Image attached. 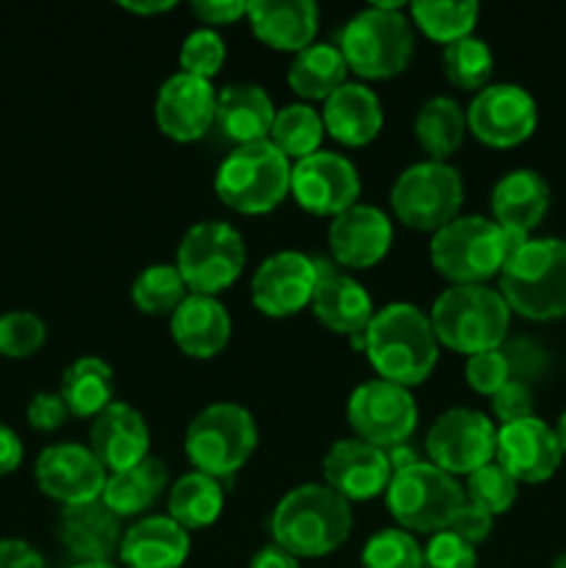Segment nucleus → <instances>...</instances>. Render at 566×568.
<instances>
[{
	"instance_id": "obj_1",
	"label": "nucleus",
	"mask_w": 566,
	"mask_h": 568,
	"mask_svg": "<svg viewBox=\"0 0 566 568\" xmlns=\"http://www.w3.org/2000/svg\"><path fill=\"white\" fill-rule=\"evenodd\" d=\"M364 355L381 381L403 388L422 386L438 364L431 316L411 303L383 305L364 331Z\"/></svg>"
},
{
	"instance_id": "obj_2",
	"label": "nucleus",
	"mask_w": 566,
	"mask_h": 568,
	"mask_svg": "<svg viewBox=\"0 0 566 568\" xmlns=\"http://www.w3.org/2000/svg\"><path fill=\"white\" fill-rule=\"evenodd\" d=\"M353 532V508L325 483L292 488L270 516L272 544L297 560L327 558Z\"/></svg>"
},
{
	"instance_id": "obj_3",
	"label": "nucleus",
	"mask_w": 566,
	"mask_h": 568,
	"mask_svg": "<svg viewBox=\"0 0 566 568\" xmlns=\"http://www.w3.org/2000/svg\"><path fill=\"white\" fill-rule=\"evenodd\" d=\"M497 281L511 314L530 322L560 320L566 316V242L530 236L511 253Z\"/></svg>"
},
{
	"instance_id": "obj_4",
	"label": "nucleus",
	"mask_w": 566,
	"mask_h": 568,
	"mask_svg": "<svg viewBox=\"0 0 566 568\" xmlns=\"http://www.w3.org/2000/svg\"><path fill=\"white\" fill-rule=\"evenodd\" d=\"M525 242L488 216L461 214L433 233L431 264L453 286H486V281L499 277L511 253Z\"/></svg>"
},
{
	"instance_id": "obj_5",
	"label": "nucleus",
	"mask_w": 566,
	"mask_h": 568,
	"mask_svg": "<svg viewBox=\"0 0 566 568\" xmlns=\"http://www.w3.org/2000/svg\"><path fill=\"white\" fill-rule=\"evenodd\" d=\"M431 327L436 342L461 355L499 349L511 331V308L492 286H449L433 300Z\"/></svg>"
},
{
	"instance_id": "obj_6",
	"label": "nucleus",
	"mask_w": 566,
	"mask_h": 568,
	"mask_svg": "<svg viewBox=\"0 0 566 568\" xmlns=\"http://www.w3.org/2000/svg\"><path fill=\"white\" fill-rule=\"evenodd\" d=\"M338 50L355 75L370 81L400 75L414 55V26L403 3H372L350 17L338 33Z\"/></svg>"
},
{
	"instance_id": "obj_7",
	"label": "nucleus",
	"mask_w": 566,
	"mask_h": 568,
	"mask_svg": "<svg viewBox=\"0 0 566 568\" xmlns=\"http://www.w3.org/2000/svg\"><path fill=\"white\" fill-rule=\"evenodd\" d=\"M214 189L216 197L236 214H270L289 197L292 161L270 139L233 148L216 170Z\"/></svg>"
},
{
	"instance_id": "obj_8",
	"label": "nucleus",
	"mask_w": 566,
	"mask_h": 568,
	"mask_svg": "<svg viewBox=\"0 0 566 568\" xmlns=\"http://www.w3.org/2000/svg\"><path fill=\"white\" fill-rule=\"evenodd\" d=\"M259 425L253 414L239 403L205 405L183 433V449L194 471L228 480L255 453Z\"/></svg>"
},
{
	"instance_id": "obj_9",
	"label": "nucleus",
	"mask_w": 566,
	"mask_h": 568,
	"mask_svg": "<svg viewBox=\"0 0 566 568\" xmlns=\"http://www.w3.org/2000/svg\"><path fill=\"white\" fill-rule=\"evenodd\" d=\"M383 499L400 530L433 536L453 525L455 514L466 503V494L458 477L420 460L392 477Z\"/></svg>"
},
{
	"instance_id": "obj_10",
	"label": "nucleus",
	"mask_w": 566,
	"mask_h": 568,
	"mask_svg": "<svg viewBox=\"0 0 566 568\" xmlns=\"http://www.w3.org/2000/svg\"><path fill=\"white\" fill-rule=\"evenodd\" d=\"M388 203L405 227L436 233L461 216L464 178L447 161H416L397 175Z\"/></svg>"
},
{
	"instance_id": "obj_11",
	"label": "nucleus",
	"mask_w": 566,
	"mask_h": 568,
	"mask_svg": "<svg viewBox=\"0 0 566 568\" xmlns=\"http://www.w3.org/2000/svg\"><path fill=\"white\" fill-rule=\"evenodd\" d=\"M247 264L242 233L228 222L205 220L189 227L178 244L175 266L186 281L189 294L216 297L239 281Z\"/></svg>"
},
{
	"instance_id": "obj_12",
	"label": "nucleus",
	"mask_w": 566,
	"mask_h": 568,
	"mask_svg": "<svg viewBox=\"0 0 566 568\" xmlns=\"http://www.w3.org/2000/svg\"><path fill=\"white\" fill-rule=\"evenodd\" d=\"M427 464L453 477H469L492 464L497 453V425L475 408H449L425 436Z\"/></svg>"
},
{
	"instance_id": "obj_13",
	"label": "nucleus",
	"mask_w": 566,
	"mask_h": 568,
	"mask_svg": "<svg viewBox=\"0 0 566 568\" xmlns=\"http://www.w3.org/2000/svg\"><path fill=\"white\" fill-rule=\"evenodd\" d=\"M347 422L355 438L372 444V447H397L411 442L420 422V408L411 388L394 386V383L366 381L350 394Z\"/></svg>"
},
{
	"instance_id": "obj_14",
	"label": "nucleus",
	"mask_w": 566,
	"mask_h": 568,
	"mask_svg": "<svg viewBox=\"0 0 566 568\" xmlns=\"http://www.w3.org/2000/svg\"><path fill=\"white\" fill-rule=\"evenodd\" d=\"M538 125V105L519 83H488L466 109V128L477 142L508 150L527 142Z\"/></svg>"
},
{
	"instance_id": "obj_15",
	"label": "nucleus",
	"mask_w": 566,
	"mask_h": 568,
	"mask_svg": "<svg viewBox=\"0 0 566 568\" xmlns=\"http://www.w3.org/2000/svg\"><path fill=\"white\" fill-rule=\"evenodd\" d=\"M297 205L314 216H338L361 197V175L353 161L333 150L300 159L292 164V189Z\"/></svg>"
},
{
	"instance_id": "obj_16",
	"label": "nucleus",
	"mask_w": 566,
	"mask_h": 568,
	"mask_svg": "<svg viewBox=\"0 0 566 568\" xmlns=\"http://www.w3.org/2000/svg\"><path fill=\"white\" fill-rule=\"evenodd\" d=\"M316 288V258L300 250H281L261 261L250 281V300L255 311L270 320H286L311 308Z\"/></svg>"
},
{
	"instance_id": "obj_17",
	"label": "nucleus",
	"mask_w": 566,
	"mask_h": 568,
	"mask_svg": "<svg viewBox=\"0 0 566 568\" xmlns=\"http://www.w3.org/2000/svg\"><path fill=\"white\" fill-rule=\"evenodd\" d=\"M33 477L44 497L72 508V505L94 503L103 497L109 471L92 449L75 442H64L42 449L33 464Z\"/></svg>"
},
{
	"instance_id": "obj_18",
	"label": "nucleus",
	"mask_w": 566,
	"mask_h": 568,
	"mask_svg": "<svg viewBox=\"0 0 566 568\" xmlns=\"http://www.w3.org/2000/svg\"><path fill=\"white\" fill-rule=\"evenodd\" d=\"M216 120V89L205 78L175 75L161 83L155 94V122L161 133L172 142H200L214 128Z\"/></svg>"
},
{
	"instance_id": "obj_19",
	"label": "nucleus",
	"mask_w": 566,
	"mask_h": 568,
	"mask_svg": "<svg viewBox=\"0 0 566 568\" xmlns=\"http://www.w3.org/2000/svg\"><path fill=\"white\" fill-rule=\"evenodd\" d=\"M394 242L392 216L377 205L355 203L353 209L333 216L327 227L331 261L342 270H370L381 264Z\"/></svg>"
},
{
	"instance_id": "obj_20",
	"label": "nucleus",
	"mask_w": 566,
	"mask_h": 568,
	"mask_svg": "<svg viewBox=\"0 0 566 568\" xmlns=\"http://www.w3.org/2000/svg\"><path fill=\"white\" fill-rule=\"evenodd\" d=\"M494 460L516 483H544L560 469L564 449H560L555 427H549L538 416H530V419H519L497 427V453H494Z\"/></svg>"
},
{
	"instance_id": "obj_21",
	"label": "nucleus",
	"mask_w": 566,
	"mask_h": 568,
	"mask_svg": "<svg viewBox=\"0 0 566 568\" xmlns=\"http://www.w3.org/2000/svg\"><path fill=\"white\" fill-rule=\"evenodd\" d=\"M325 486L333 488L347 503H366L386 494L394 471L388 466L386 449L372 447L361 438H342L327 449L322 460Z\"/></svg>"
},
{
	"instance_id": "obj_22",
	"label": "nucleus",
	"mask_w": 566,
	"mask_h": 568,
	"mask_svg": "<svg viewBox=\"0 0 566 568\" xmlns=\"http://www.w3.org/2000/svg\"><path fill=\"white\" fill-rule=\"evenodd\" d=\"M311 311L327 331L353 338L366 331L375 316V303L347 270L327 258H316V288L311 297Z\"/></svg>"
},
{
	"instance_id": "obj_23",
	"label": "nucleus",
	"mask_w": 566,
	"mask_h": 568,
	"mask_svg": "<svg viewBox=\"0 0 566 568\" xmlns=\"http://www.w3.org/2000/svg\"><path fill=\"white\" fill-rule=\"evenodd\" d=\"M89 449L109 475L125 471L150 455V427L133 405L114 403L98 414L89 427Z\"/></svg>"
},
{
	"instance_id": "obj_24",
	"label": "nucleus",
	"mask_w": 566,
	"mask_h": 568,
	"mask_svg": "<svg viewBox=\"0 0 566 568\" xmlns=\"http://www.w3.org/2000/svg\"><path fill=\"white\" fill-rule=\"evenodd\" d=\"M122 532V519L105 508L103 499L72 505L59 516V541L75 564H111L120 552Z\"/></svg>"
},
{
	"instance_id": "obj_25",
	"label": "nucleus",
	"mask_w": 566,
	"mask_h": 568,
	"mask_svg": "<svg viewBox=\"0 0 566 568\" xmlns=\"http://www.w3.org/2000/svg\"><path fill=\"white\" fill-rule=\"evenodd\" d=\"M244 17L259 42L283 53L305 50L320 31V6L314 0H253Z\"/></svg>"
},
{
	"instance_id": "obj_26",
	"label": "nucleus",
	"mask_w": 566,
	"mask_h": 568,
	"mask_svg": "<svg viewBox=\"0 0 566 568\" xmlns=\"http://www.w3.org/2000/svg\"><path fill=\"white\" fill-rule=\"evenodd\" d=\"M192 552V532L183 530L170 516H142L122 532V568H181Z\"/></svg>"
},
{
	"instance_id": "obj_27",
	"label": "nucleus",
	"mask_w": 566,
	"mask_h": 568,
	"mask_svg": "<svg viewBox=\"0 0 566 568\" xmlns=\"http://www.w3.org/2000/svg\"><path fill=\"white\" fill-rule=\"evenodd\" d=\"M549 211V186L542 172L511 170L492 189V220L516 239H530Z\"/></svg>"
},
{
	"instance_id": "obj_28",
	"label": "nucleus",
	"mask_w": 566,
	"mask_h": 568,
	"mask_svg": "<svg viewBox=\"0 0 566 568\" xmlns=\"http://www.w3.org/2000/svg\"><path fill=\"white\" fill-rule=\"evenodd\" d=\"M231 314L216 297L189 294L170 316L172 342L183 355L198 361L216 358L231 342Z\"/></svg>"
},
{
	"instance_id": "obj_29",
	"label": "nucleus",
	"mask_w": 566,
	"mask_h": 568,
	"mask_svg": "<svg viewBox=\"0 0 566 568\" xmlns=\"http://www.w3.org/2000/svg\"><path fill=\"white\" fill-rule=\"evenodd\" d=\"M275 111L270 92L259 83H228L216 92L214 128L236 148L266 142Z\"/></svg>"
},
{
	"instance_id": "obj_30",
	"label": "nucleus",
	"mask_w": 566,
	"mask_h": 568,
	"mask_svg": "<svg viewBox=\"0 0 566 568\" xmlns=\"http://www.w3.org/2000/svg\"><path fill=\"white\" fill-rule=\"evenodd\" d=\"M325 133L347 148H364L375 142L383 128L381 98L366 83L347 81L322 105Z\"/></svg>"
},
{
	"instance_id": "obj_31",
	"label": "nucleus",
	"mask_w": 566,
	"mask_h": 568,
	"mask_svg": "<svg viewBox=\"0 0 566 568\" xmlns=\"http://www.w3.org/2000/svg\"><path fill=\"white\" fill-rule=\"evenodd\" d=\"M170 486V469L161 458L148 455L137 466L125 471H114L105 477L103 505L114 510L120 519H142L144 510L159 503L161 494Z\"/></svg>"
},
{
	"instance_id": "obj_32",
	"label": "nucleus",
	"mask_w": 566,
	"mask_h": 568,
	"mask_svg": "<svg viewBox=\"0 0 566 568\" xmlns=\"http://www.w3.org/2000/svg\"><path fill=\"white\" fill-rule=\"evenodd\" d=\"M350 67L344 61L338 44L314 42L305 50L294 53L292 64H289L286 81L297 98L305 100H322L325 103L338 87L347 83Z\"/></svg>"
},
{
	"instance_id": "obj_33",
	"label": "nucleus",
	"mask_w": 566,
	"mask_h": 568,
	"mask_svg": "<svg viewBox=\"0 0 566 568\" xmlns=\"http://www.w3.org/2000/svg\"><path fill=\"white\" fill-rule=\"evenodd\" d=\"M59 394L70 416L94 419L114 403V369L98 355H81L61 375Z\"/></svg>"
},
{
	"instance_id": "obj_34",
	"label": "nucleus",
	"mask_w": 566,
	"mask_h": 568,
	"mask_svg": "<svg viewBox=\"0 0 566 568\" xmlns=\"http://www.w3.org/2000/svg\"><path fill=\"white\" fill-rule=\"evenodd\" d=\"M225 508V488L216 477L203 471H186L178 477L166 497V516L183 527L186 532L205 530L214 525Z\"/></svg>"
},
{
	"instance_id": "obj_35",
	"label": "nucleus",
	"mask_w": 566,
	"mask_h": 568,
	"mask_svg": "<svg viewBox=\"0 0 566 568\" xmlns=\"http://www.w3.org/2000/svg\"><path fill=\"white\" fill-rule=\"evenodd\" d=\"M466 131V109L444 94L425 100L414 116V136L431 161H447L464 144Z\"/></svg>"
},
{
	"instance_id": "obj_36",
	"label": "nucleus",
	"mask_w": 566,
	"mask_h": 568,
	"mask_svg": "<svg viewBox=\"0 0 566 568\" xmlns=\"http://www.w3.org/2000/svg\"><path fill=\"white\" fill-rule=\"evenodd\" d=\"M477 14H481V6L475 0H416L408 6L411 26H416L427 39L444 48L472 37Z\"/></svg>"
},
{
	"instance_id": "obj_37",
	"label": "nucleus",
	"mask_w": 566,
	"mask_h": 568,
	"mask_svg": "<svg viewBox=\"0 0 566 568\" xmlns=\"http://www.w3.org/2000/svg\"><path fill=\"white\" fill-rule=\"evenodd\" d=\"M322 139H325V122H322V114L314 105L289 103L275 111L270 142L275 144L292 164L294 161L320 153Z\"/></svg>"
},
{
	"instance_id": "obj_38",
	"label": "nucleus",
	"mask_w": 566,
	"mask_h": 568,
	"mask_svg": "<svg viewBox=\"0 0 566 568\" xmlns=\"http://www.w3.org/2000/svg\"><path fill=\"white\" fill-rule=\"evenodd\" d=\"M186 297L189 286L175 264L144 266L131 286L133 305L148 316H172Z\"/></svg>"
},
{
	"instance_id": "obj_39",
	"label": "nucleus",
	"mask_w": 566,
	"mask_h": 568,
	"mask_svg": "<svg viewBox=\"0 0 566 568\" xmlns=\"http://www.w3.org/2000/svg\"><path fill=\"white\" fill-rule=\"evenodd\" d=\"M442 64L447 81L453 87L464 89V92L477 94L492 83L494 53L486 39L481 37H464L458 42L447 44L442 53Z\"/></svg>"
},
{
	"instance_id": "obj_40",
	"label": "nucleus",
	"mask_w": 566,
	"mask_h": 568,
	"mask_svg": "<svg viewBox=\"0 0 566 568\" xmlns=\"http://www.w3.org/2000/svg\"><path fill=\"white\" fill-rule=\"evenodd\" d=\"M361 568H422V544L400 527L377 530L361 549Z\"/></svg>"
},
{
	"instance_id": "obj_41",
	"label": "nucleus",
	"mask_w": 566,
	"mask_h": 568,
	"mask_svg": "<svg viewBox=\"0 0 566 568\" xmlns=\"http://www.w3.org/2000/svg\"><path fill=\"white\" fill-rule=\"evenodd\" d=\"M464 494L469 503L481 505L483 510H488V514L497 519V516L508 514L511 505L516 503L519 483H516L497 460H492V464L481 466V469L472 471V475L466 477Z\"/></svg>"
},
{
	"instance_id": "obj_42",
	"label": "nucleus",
	"mask_w": 566,
	"mask_h": 568,
	"mask_svg": "<svg viewBox=\"0 0 566 568\" xmlns=\"http://www.w3.org/2000/svg\"><path fill=\"white\" fill-rule=\"evenodd\" d=\"M225 39L216 28H194V31L186 33L181 44V53H178V64H181V72L194 78H211L222 70L225 64Z\"/></svg>"
},
{
	"instance_id": "obj_43",
	"label": "nucleus",
	"mask_w": 566,
	"mask_h": 568,
	"mask_svg": "<svg viewBox=\"0 0 566 568\" xmlns=\"http://www.w3.org/2000/svg\"><path fill=\"white\" fill-rule=\"evenodd\" d=\"M48 342V325L31 311H9L0 316V355L3 358H31Z\"/></svg>"
},
{
	"instance_id": "obj_44",
	"label": "nucleus",
	"mask_w": 566,
	"mask_h": 568,
	"mask_svg": "<svg viewBox=\"0 0 566 568\" xmlns=\"http://www.w3.org/2000/svg\"><path fill=\"white\" fill-rule=\"evenodd\" d=\"M464 375L472 392L483 394V397H494L511 381V369L503 349H486V353L469 355L464 364Z\"/></svg>"
},
{
	"instance_id": "obj_45",
	"label": "nucleus",
	"mask_w": 566,
	"mask_h": 568,
	"mask_svg": "<svg viewBox=\"0 0 566 568\" xmlns=\"http://www.w3.org/2000/svg\"><path fill=\"white\" fill-rule=\"evenodd\" d=\"M422 568H477V552L455 532H433L422 547Z\"/></svg>"
},
{
	"instance_id": "obj_46",
	"label": "nucleus",
	"mask_w": 566,
	"mask_h": 568,
	"mask_svg": "<svg viewBox=\"0 0 566 568\" xmlns=\"http://www.w3.org/2000/svg\"><path fill=\"white\" fill-rule=\"evenodd\" d=\"M505 361H508L511 381H519L530 386V381H538L547 369V353L533 338H505L503 347Z\"/></svg>"
},
{
	"instance_id": "obj_47",
	"label": "nucleus",
	"mask_w": 566,
	"mask_h": 568,
	"mask_svg": "<svg viewBox=\"0 0 566 568\" xmlns=\"http://www.w3.org/2000/svg\"><path fill=\"white\" fill-rule=\"evenodd\" d=\"M492 410L497 416L499 425H511V422L530 419L533 414V392L527 383L508 381L497 394L492 397Z\"/></svg>"
},
{
	"instance_id": "obj_48",
	"label": "nucleus",
	"mask_w": 566,
	"mask_h": 568,
	"mask_svg": "<svg viewBox=\"0 0 566 568\" xmlns=\"http://www.w3.org/2000/svg\"><path fill=\"white\" fill-rule=\"evenodd\" d=\"M28 425L39 433H53L70 419V408L59 392H39L28 403Z\"/></svg>"
},
{
	"instance_id": "obj_49",
	"label": "nucleus",
	"mask_w": 566,
	"mask_h": 568,
	"mask_svg": "<svg viewBox=\"0 0 566 568\" xmlns=\"http://www.w3.org/2000/svg\"><path fill=\"white\" fill-rule=\"evenodd\" d=\"M492 527H494V516L488 514V510H483L481 505H475L466 499V503L461 505L458 514H455L453 525H449L447 530L455 532L461 541L477 547V544H483L488 536H492Z\"/></svg>"
},
{
	"instance_id": "obj_50",
	"label": "nucleus",
	"mask_w": 566,
	"mask_h": 568,
	"mask_svg": "<svg viewBox=\"0 0 566 568\" xmlns=\"http://www.w3.org/2000/svg\"><path fill=\"white\" fill-rule=\"evenodd\" d=\"M189 9L203 22V28L231 26L247 14V3H242V0H194Z\"/></svg>"
},
{
	"instance_id": "obj_51",
	"label": "nucleus",
	"mask_w": 566,
	"mask_h": 568,
	"mask_svg": "<svg viewBox=\"0 0 566 568\" xmlns=\"http://www.w3.org/2000/svg\"><path fill=\"white\" fill-rule=\"evenodd\" d=\"M0 568H44V560L28 541L0 538Z\"/></svg>"
},
{
	"instance_id": "obj_52",
	"label": "nucleus",
	"mask_w": 566,
	"mask_h": 568,
	"mask_svg": "<svg viewBox=\"0 0 566 568\" xmlns=\"http://www.w3.org/2000/svg\"><path fill=\"white\" fill-rule=\"evenodd\" d=\"M22 464V442L9 425L0 422V477L11 475Z\"/></svg>"
},
{
	"instance_id": "obj_53",
	"label": "nucleus",
	"mask_w": 566,
	"mask_h": 568,
	"mask_svg": "<svg viewBox=\"0 0 566 568\" xmlns=\"http://www.w3.org/2000/svg\"><path fill=\"white\" fill-rule=\"evenodd\" d=\"M247 568H300V560L294 555H289L286 549L275 547V544H266V547H261L250 558Z\"/></svg>"
},
{
	"instance_id": "obj_54",
	"label": "nucleus",
	"mask_w": 566,
	"mask_h": 568,
	"mask_svg": "<svg viewBox=\"0 0 566 568\" xmlns=\"http://www.w3.org/2000/svg\"><path fill=\"white\" fill-rule=\"evenodd\" d=\"M386 458H388V466H392V471L397 475V471L408 469V466L420 464V453H416L414 447H411L408 442L405 444H397V447H388L386 449Z\"/></svg>"
},
{
	"instance_id": "obj_55",
	"label": "nucleus",
	"mask_w": 566,
	"mask_h": 568,
	"mask_svg": "<svg viewBox=\"0 0 566 568\" xmlns=\"http://www.w3.org/2000/svg\"><path fill=\"white\" fill-rule=\"evenodd\" d=\"M120 9L131 11V14H164V11L175 9V0H120Z\"/></svg>"
},
{
	"instance_id": "obj_56",
	"label": "nucleus",
	"mask_w": 566,
	"mask_h": 568,
	"mask_svg": "<svg viewBox=\"0 0 566 568\" xmlns=\"http://www.w3.org/2000/svg\"><path fill=\"white\" fill-rule=\"evenodd\" d=\"M555 433H558L560 449H564V458H566V410H564V414H560L558 425H555Z\"/></svg>"
},
{
	"instance_id": "obj_57",
	"label": "nucleus",
	"mask_w": 566,
	"mask_h": 568,
	"mask_svg": "<svg viewBox=\"0 0 566 568\" xmlns=\"http://www.w3.org/2000/svg\"><path fill=\"white\" fill-rule=\"evenodd\" d=\"M67 568H122L120 564H72Z\"/></svg>"
},
{
	"instance_id": "obj_58",
	"label": "nucleus",
	"mask_w": 566,
	"mask_h": 568,
	"mask_svg": "<svg viewBox=\"0 0 566 568\" xmlns=\"http://www.w3.org/2000/svg\"><path fill=\"white\" fill-rule=\"evenodd\" d=\"M553 568H566V552H564V555H558V558H555Z\"/></svg>"
}]
</instances>
